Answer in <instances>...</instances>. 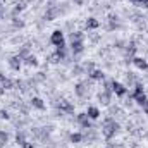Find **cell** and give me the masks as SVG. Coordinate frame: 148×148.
<instances>
[{"label": "cell", "mask_w": 148, "mask_h": 148, "mask_svg": "<svg viewBox=\"0 0 148 148\" xmlns=\"http://www.w3.org/2000/svg\"><path fill=\"white\" fill-rule=\"evenodd\" d=\"M24 64H26V66H36L38 62H36V59H35L33 55H28V57L24 59Z\"/></svg>", "instance_id": "obj_24"}, {"label": "cell", "mask_w": 148, "mask_h": 148, "mask_svg": "<svg viewBox=\"0 0 148 148\" xmlns=\"http://www.w3.org/2000/svg\"><path fill=\"white\" fill-rule=\"evenodd\" d=\"M2 14H3V9H2V5H0V17H2Z\"/></svg>", "instance_id": "obj_35"}, {"label": "cell", "mask_w": 148, "mask_h": 148, "mask_svg": "<svg viewBox=\"0 0 148 148\" xmlns=\"http://www.w3.org/2000/svg\"><path fill=\"white\" fill-rule=\"evenodd\" d=\"M76 121H77V124H79L83 129H90V127H91V119L88 117L86 112H84V114H77Z\"/></svg>", "instance_id": "obj_5"}, {"label": "cell", "mask_w": 148, "mask_h": 148, "mask_svg": "<svg viewBox=\"0 0 148 148\" xmlns=\"http://www.w3.org/2000/svg\"><path fill=\"white\" fill-rule=\"evenodd\" d=\"M93 81H103L105 79V74L102 73V71H98V69H95V71H91V73L88 74Z\"/></svg>", "instance_id": "obj_13"}, {"label": "cell", "mask_w": 148, "mask_h": 148, "mask_svg": "<svg viewBox=\"0 0 148 148\" xmlns=\"http://www.w3.org/2000/svg\"><path fill=\"white\" fill-rule=\"evenodd\" d=\"M141 109H143V112H145V114H148V100L143 103V105H141Z\"/></svg>", "instance_id": "obj_31"}, {"label": "cell", "mask_w": 148, "mask_h": 148, "mask_svg": "<svg viewBox=\"0 0 148 148\" xmlns=\"http://www.w3.org/2000/svg\"><path fill=\"white\" fill-rule=\"evenodd\" d=\"M71 41H83V33L81 31L71 33Z\"/></svg>", "instance_id": "obj_23"}, {"label": "cell", "mask_w": 148, "mask_h": 148, "mask_svg": "<svg viewBox=\"0 0 148 148\" xmlns=\"http://www.w3.org/2000/svg\"><path fill=\"white\" fill-rule=\"evenodd\" d=\"M23 9H24V5H23V3H19L17 7H14V10H12V16H16V14H19V12H21Z\"/></svg>", "instance_id": "obj_26"}, {"label": "cell", "mask_w": 148, "mask_h": 148, "mask_svg": "<svg viewBox=\"0 0 148 148\" xmlns=\"http://www.w3.org/2000/svg\"><path fill=\"white\" fill-rule=\"evenodd\" d=\"M133 98H134V102H136V103H138L140 107H141V105H143V103H145V102L148 100L145 93H141V95H133Z\"/></svg>", "instance_id": "obj_18"}, {"label": "cell", "mask_w": 148, "mask_h": 148, "mask_svg": "<svg viewBox=\"0 0 148 148\" xmlns=\"http://www.w3.org/2000/svg\"><path fill=\"white\" fill-rule=\"evenodd\" d=\"M83 138H84V136H83L81 133H73V134H71V143H81Z\"/></svg>", "instance_id": "obj_19"}, {"label": "cell", "mask_w": 148, "mask_h": 148, "mask_svg": "<svg viewBox=\"0 0 148 148\" xmlns=\"http://www.w3.org/2000/svg\"><path fill=\"white\" fill-rule=\"evenodd\" d=\"M129 2H131V3H134V5H138V2H140V0H129Z\"/></svg>", "instance_id": "obj_34"}, {"label": "cell", "mask_w": 148, "mask_h": 148, "mask_svg": "<svg viewBox=\"0 0 148 148\" xmlns=\"http://www.w3.org/2000/svg\"><path fill=\"white\" fill-rule=\"evenodd\" d=\"M59 12H60V9H59V7H55V5H50V7L47 9V12H45L43 19H45V21H53V19L59 16Z\"/></svg>", "instance_id": "obj_6"}, {"label": "cell", "mask_w": 148, "mask_h": 148, "mask_svg": "<svg viewBox=\"0 0 148 148\" xmlns=\"http://www.w3.org/2000/svg\"><path fill=\"white\" fill-rule=\"evenodd\" d=\"M138 5H140V7H148V0H140Z\"/></svg>", "instance_id": "obj_30"}, {"label": "cell", "mask_w": 148, "mask_h": 148, "mask_svg": "<svg viewBox=\"0 0 148 148\" xmlns=\"http://www.w3.org/2000/svg\"><path fill=\"white\" fill-rule=\"evenodd\" d=\"M141 93H145V91H143V84H141V83H136L134 93H133V95H141Z\"/></svg>", "instance_id": "obj_25"}, {"label": "cell", "mask_w": 148, "mask_h": 148, "mask_svg": "<svg viewBox=\"0 0 148 148\" xmlns=\"http://www.w3.org/2000/svg\"><path fill=\"white\" fill-rule=\"evenodd\" d=\"M134 52H136L134 43H129V45H127V48H126V57H127L129 60H133V59H134V57H133V55H134Z\"/></svg>", "instance_id": "obj_15"}, {"label": "cell", "mask_w": 148, "mask_h": 148, "mask_svg": "<svg viewBox=\"0 0 148 148\" xmlns=\"http://www.w3.org/2000/svg\"><path fill=\"white\" fill-rule=\"evenodd\" d=\"M31 105L38 109V110H45V103H43V100L41 98H38V97H33L31 98Z\"/></svg>", "instance_id": "obj_14"}, {"label": "cell", "mask_w": 148, "mask_h": 148, "mask_svg": "<svg viewBox=\"0 0 148 148\" xmlns=\"http://www.w3.org/2000/svg\"><path fill=\"white\" fill-rule=\"evenodd\" d=\"M0 119H9V114H7V110H0Z\"/></svg>", "instance_id": "obj_29"}, {"label": "cell", "mask_w": 148, "mask_h": 148, "mask_svg": "<svg viewBox=\"0 0 148 148\" xmlns=\"http://www.w3.org/2000/svg\"><path fill=\"white\" fill-rule=\"evenodd\" d=\"M23 59L19 57V55H12L10 59H9V67L12 69V71H19L21 69V66H23Z\"/></svg>", "instance_id": "obj_7"}, {"label": "cell", "mask_w": 148, "mask_h": 148, "mask_svg": "<svg viewBox=\"0 0 148 148\" xmlns=\"http://www.w3.org/2000/svg\"><path fill=\"white\" fill-rule=\"evenodd\" d=\"M7 140H9V134H7L5 131H0V148H3V147H5Z\"/></svg>", "instance_id": "obj_22"}, {"label": "cell", "mask_w": 148, "mask_h": 148, "mask_svg": "<svg viewBox=\"0 0 148 148\" xmlns=\"http://www.w3.org/2000/svg\"><path fill=\"white\" fill-rule=\"evenodd\" d=\"M55 53H57V57H59L60 60H66V57H67V48H66V47H57Z\"/></svg>", "instance_id": "obj_16"}, {"label": "cell", "mask_w": 148, "mask_h": 148, "mask_svg": "<svg viewBox=\"0 0 148 148\" xmlns=\"http://www.w3.org/2000/svg\"><path fill=\"white\" fill-rule=\"evenodd\" d=\"M16 143L21 145V147L26 143V136H24V133H17V134H16Z\"/></svg>", "instance_id": "obj_21"}, {"label": "cell", "mask_w": 148, "mask_h": 148, "mask_svg": "<svg viewBox=\"0 0 148 148\" xmlns=\"http://www.w3.org/2000/svg\"><path fill=\"white\" fill-rule=\"evenodd\" d=\"M107 148H110V147H107Z\"/></svg>", "instance_id": "obj_36"}, {"label": "cell", "mask_w": 148, "mask_h": 148, "mask_svg": "<svg viewBox=\"0 0 148 148\" xmlns=\"http://www.w3.org/2000/svg\"><path fill=\"white\" fill-rule=\"evenodd\" d=\"M86 114H88V117L91 119V121H97L98 117H100V110H98V107H88V110H86Z\"/></svg>", "instance_id": "obj_12"}, {"label": "cell", "mask_w": 148, "mask_h": 148, "mask_svg": "<svg viewBox=\"0 0 148 148\" xmlns=\"http://www.w3.org/2000/svg\"><path fill=\"white\" fill-rule=\"evenodd\" d=\"M119 131V124L110 119V117H107L105 119V122H103V126H102V133H103V136H105V140H112L114 136H115V133Z\"/></svg>", "instance_id": "obj_1"}, {"label": "cell", "mask_w": 148, "mask_h": 148, "mask_svg": "<svg viewBox=\"0 0 148 148\" xmlns=\"http://www.w3.org/2000/svg\"><path fill=\"white\" fill-rule=\"evenodd\" d=\"M57 107L60 109V112H67V114H73L74 112V105L71 102H67V100H60L57 103Z\"/></svg>", "instance_id": "obj_8"}, {"label": "cell", "mask_w": 148, "mask_h": 148, "mask_svg": "<svg viewBox=\"0 0 148 148\" xmlns=\"http://www.w3.org/2000/svg\"><path fill=\"white\" fill-rule=\"evenodd\" d=\"M110 97H112V91H105V90H103V91L98 93V100H100L103 105H109V103H110Z\"/></svg>", "instance_id": "obj_11"}, {"label": "cell", "mask_w": 148, "mask_h": 148, "mask_svg": "<svg viewBox=\"0 0 148 148\" xmlns=\"http://www.w3.org/2000/svg\"><path fill=\"white\" fill-rule=\"evenodd\" d=\"M12 24H14V28H23V26H24V23H23V21H17V19H14Z\"/></svg>", "instance_id": "obj_28"}, {"label": "cell", "mask_w": 148, "mask_h": 148, "mask_svg": "<svg viewBox=\"0 0 148 148\" xmlns=\"http://www.w3.org/2000/svg\"><path fill=\"white\" fill-rule=\"evenodd\" d=\"M83 2H84V0H74V3H76V5H81Z\"/></svg>", "instance_id": "obj_33"}, {"label": "cell", "mask_w": 148, "mask_h": 148, "mask_svg": "<svg viewBox=\"0 0 148 148\" xmlns=\"http://www.w3.org/2000/svg\"><path fill=\"white\" fill-rule=\"evenodd\" d=\"M12 86H14V83H12L9 77H3V79H2V88H3V90H10Z\"/></svg>", "instance_id": "obj_20"}, {"label": "cell", "mask_w": 148, "mask_h": 148, "mask_svg": "<svg viewBox=\"0 0 148 148\" xmlns=\"http://www.w3.org/2000/svg\"><path fill=\"white\" fill-rule=\"evenodd\" d=\"M74 93L79 97V98H84L88 95V81H83V83H77L74 86Z\"/></svg>", "instance_id": "obj_4"}, {"label": "cell", "mask_w": 148, "mask_h": 148, "mask_svg": "<svg viewBox=\"0 0 148 148\" xmlns=\"http://www.w3.org/2000/svg\"><path fill=\"white\" fill-rule=\"evenodd\" d=\"M50 43L55 45V47H66V41H64V33L60 29H55L50 36Z\"/></svg>", "instance_id": "obj_2"}, {"label": "cell", "mask_w": 148, "mask_h": 148, "mask_svg": "<svg viewBox=\"0 0 148 148\" xmlns=\"http://www.w3.org/2000/svg\"><path fill=\"white\" fill-rule=\"evenodd\" d=\"M48 59H50V62H52V64H57V62H60V59L57 57V53H53V55H50Z\"/></svg>", "instance_id": "obj_27"}, {"label": "cell", "mask_w": 148, "mask_h": 148, "mask_svg": "<svg viewBox=\"0 0 148 148\" xmlns=\"http://www.w3.org/2000/svg\"><path fill=\"white\" fill-rule=\"evenodd\" d=\"M98 26H100V23H98L97 19H93V17H90V19L86 21V28H88V29H97Z\"/></svg>", "instance_id": "obj_17"}, {"label": "cell", "mask_w": 148, "mask_h": 148, "mask_svg": "<svg viewBox=\"0 0 148 148\" xmlns=\"http://www.w3.org/2000/svg\"><path fill=\"white\" fill-rule=\"evenodd\" d=\"M131 62H133L138 69H141V71H147V69H148V62L145 60V59H141V57H134Z\"/></svg>", "instance_id": "obj_10"}, {"label": "cell", "mask_w": 148, "mask_h": 148, "mask_svg": "<svg viewBox=\"0 0 148 148\" xmlns=\"http://www.w3.org/2000/svg\"><path fill=\"white\" fill-rule=\"evenodd\" d=\"M83 50H84L83 41H71V52H73V55H79Z\"/></svg>", "instance_id": "obj_9"}, {"label": "cell", "mask_w": 148, "mask_h": 148, "mask_svg": "<svg viewBox=\"0 0 148 148\" xmlns=\"http://www.w3.org/2000/svg\"><path fill=\"white\" fill-rule=\"evenodd\" d=\"M112 93H115L117 97H124L126 93H127V88L122 84V83H119V81H112Z\"/></svg>", "instance_id": "obj_3"}, {"label": "cell", "mask_w": 148, "mask_h": 148, "mask_svg": "<svg viewBox=\"0 0 148 148\" xmlns=\"http://www.w3.org/2000/svg\"><path fill=\"white\" fill-rule=\"evenodd\" d=\"M23 148H33V143H29V141H26V143L23 145Z\"/></svg>", "instance_id": "obj_32"}]
</instances>
